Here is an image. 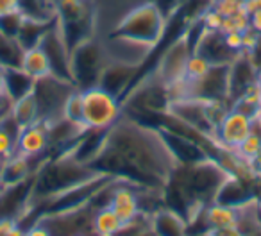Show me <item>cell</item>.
I'll list each match as a JSON object with an SVG mask.
<instances>
[{"mask_svg": "<svg viewBox=\"0 0 261 236\" xmlns=\"http://www.w3.org/2000/svg\"><path fill=\"white\" fill-rule=\"evenodd\" d=\"M106 145L125 161L130 185L138 188L163 190L179 167L161 129L142 125L125 115L108 131Z\"/></svg>", "mask_w": 261, "mask_h": 236, "instance_id": "6da1fadb", "label": "cell"}, {"mask_svg": "<svg viewBox=\"0 0 261 236\" xmlns=\"http://www.w3.org/2000/svg\"><path fill=\"white\" fill-rule=\"evenodd\" d=\"M97 175L100 174H97L90 165L81 163L70 154H63V156L45 163L40 170H36L33 199H41L45 202L73 186L91 181Z\"/></svg>", "mask_w": 261, "mask_h": 236, "instance_id": "7a4b0ae2", "label": "cell"}, {"mask_svg": "<svg viewBox=\"0 0 261 236\" xmlns=\"http://www.w3.org/2000/svg\"><path fill=\"white\" fill-rule=\"evenodd\" d=\"M167 15L150 0H140L116 20L108 34L129 38L156 48L167 34Z\"/></svg>", "mask_w": 261, "mask_h": 236, "instance_id": "3957f363", "label": "cell"}, {"mask_svg": "<svg viewBox=\"0 0 261 236\" xmlns=\"http://www.w3.org/2000/svg\"><path fill=\"white\" fill-rule=\"evenodd\" d=\"M54 15L70 52L83 41L97 36L95 0H54Z\"/></svg>", "mask_w": 261, "mask_h": 236, "instance_id": "277c9868", "label": "cell"}, {"mask_svg": "<svg viewBox=\"0 0 261 236\" xmlns=\"http://www.w3.org/2000/svg\"><path fill=\"white\" fill-rule=\"evenodd\" d=\"M109 59L106 56L102 40L97 36L83 41L70 52V68H72V83L77 90L98 86L102 72L108 66Z\"/></svg>", "mask_w": 261, "mask_h": 236, "instance_id": "5b68a950", "label": "cell"}, {"mask_svg": "<svg viewBox=\"0 0 261 236\" xmlns=\"http://www.w3.org/2000/svg\"><path fill=\"white\" fill-rule=\"evenodd\" d=\"M123 115V104L118 97L100 86L83 90V124L86 129H111Z\"/></svg>", "mask_w": 261, "mask_h": 236, "instance_id": "8992f818", "label": "cell"}, {"mask_svg": "<svg viewBox=\"0 0 261 236\" xmlns=\"http://www.w3.org/2000/svg\"><path fill=\"white\" fill-rule=\"evenodd\" d=\"M73 90H75L73 83L58 79L54 75L38 79L33 93L36 97L38 109H40V120L45 124H50V122L63 118L65 102Z\"/></svg>", "mask_w": 261, "mask_h": 236, "instance_id": "52a82bcc", "label": "cell"}, {"mask_svg": "<svg viewBox=\"0 0 261 236\" xmlns=\"http://www.w3.org/2000/svg\"><path fill=\"white\" fill-rule=\"evenodd\" d=\"M192 47H190L188 40H186L185 33L181 36H177L168 48L163 52L160 59V66H158L156 77L165 84V86H170L174 83L185 79V66L188 58L192 56Z\"/></svg>", "mask_w": 261, "mask_h": 236, "instance_id": "ba28073f", "label": "cell"}, {"mask_svg": "<svg viewBox=\"0 0 261 236\" xmlns=\"http://www.w3.org/2000/svg\"><path fill=\"white\" fill-rule=\"evenodd\" d=\"M254 127L256 124L250 116L231 108L220 120V124L215 127L213 140L220 149L234 150L254 131Z\"/></svg>", "mask_w": 261, "mask_h": 236, "instance_id": "9c48e42d", "label": "cell"}, {"mask_svg": "<svg viewBox=\"0 0 261 236\" xmlns=\"http://www.w3.org/2000/svg\"><path fill=\"white\" fill-rule=\"evenodd\" d=\"M102 45H104L106 56H108L109 61L138 66V68L154 50L152 47L145 43H138V41L129 40V38L113 36V34H106L102 38Z\"/></svg>", "mask_w": 261, "mask_h": 236, "instance_id": "30bf717a", "label": "cell"}, {"mask_svg": "<svg viewBox=\"0 0 261 236\" xmlns=\"http://www.w3.org/2000/svg\"><path fill=\"white\" fill-rule=\"evenodd\" d=\"M38 47L43 48L47 54L48 61H50L52 75L63 81H70L72 83V68H70V48L63 40V34L59 31L58 23H52V27L43 34L40 45Z\"/></svg>", "mask_w": 261, "mask_h": 236, "instance_id": "8fae6325", "label": "cell"}, {"mask_svg": "<svg viewBox=\"0 0 261 236\" xmlns=\"http://www.w3.org/2000/svg\"><path fill=\"white\" fill-rule=\"evenodd\" d=\"M193 52L202 56L204 59L211 63V65H231L232 59L238 56V52L231 50L224 40V34L220 31H204L200 36L199 43L195 45Z\"/></svg>", "mask_w": 261, "mask_h": 236, "instance_id": "7c38bea8", "label": "cell"}, {"mask_svg": "<svg viewBox=\"0 0 261 236\" xmlns=\"http://www.w3.org/2000/svg\"><path fill=\"white\" fill-rule=\"evenodd\" d=\"M138 186H133L129 182H122V185H113L111 192H109V204L108 206L115 211L120 217L123 224L130 222L142 213L138 199Z\"/></svg>", "mask_w": 261, "mask_h": 236, "instance_id": "4fadbf2b", "label": "cell"}, {"mask_svg": "<svg viewBox=\"0 0 261 236\" xmlns=\"http://www.w3.org/2000/svg\"><path fill=\"white\" fill-rule=\"evenodd\" d=\"M48 150V127L45 122H36L22 127L16 142V152L31 160L41 158Z\"/></svg>", "mask_w": 261, "mask_h": 236, "instance_id": "5bb4252c", "label": "cell"}, {"mask_svg": "<svg viewBox=\"0 0 261 236\" xmlns=\"http://www.w3.org/2000/svg\"><path fill=\"white\" fill-rule=\"evenodd\" d=\"M136 72H138V66H129V65H122V63L109 61L106 70L102 72L98 86L108 90L115 97L122 98V95L130 86V81H133Z\"/></svg>", "mask_w": 261, "mask_h": 236, "instance_id": "9a60e30c", "label": "cell"}, {"mask_svg": "<svg viewBox=\"0 0 261 236\" xmlns=\"http://www.w3.org/2000/svg\"><path fill=\"white\" fill-rule=\"evenodd\" d=\"M186 220L170 207H160L150 215V227L156 236H188Z\"/></svg>", "mask_w": 261, "mask_h": 236, "instance_id": "2e32d148", "label": "cell"}, {"mask_svg": "<svg viewBox=\"0 0 261 236\" xmlns=\"http://www.w3.org/2000/svg\"><path fill=\"white\" fill-rule=\"evenodd\" d=\"M34 177L33 160L16 152L15 156L8 158L0 165V179L6 186H15L27 179Z\"/></svg>", "mask_w": 261, "mask_h": 236, "instance_id": "e0dca14e", "label": "cell"}, {"mask_svg": "<svg viewBox=\"0 0 261 236\" xmlns=\"http://www.w3.org/2000/svg\"><path fill=\"white\" fill-rule=\"evenodd\" d=\"M202 218L207 229H224L234 227L240 218V207L227 206V204L211 202L202 207Z\"/></svg>", "mask_w": 261, "mask_h": 236, "instance_id": "ac0fdd59", "label": "cell"}, {"mask_svg": "<svg viewBox=\"0 0 261 236\" xmlns=\"http://www.w3.org/2000/svg\"><path fill=\"white\" fill-rule=\"evenodd\" d=\"M6 73V86H8V100L15 102L25 95L33 93L36 79L29 75L23 68H4Z\"/></svg>", "mask_w": 261, "mask_h": 236, "instance_id": "d6986e66", "label": "cell"}, {"mask_svg": "<svg viewBox=\"0 0 261 236\" xmlns=\"http://www.w3.org/2000/svg\"><path fill=\"white\" fill-rule=\"evenodd\" d=\"M54 22H56V18H52V20L25 18L22 23V29H20L18 36H16V41H18L20 47H22L23 50L38 47L40 41H41V38H43V34L50 29Z\"/></svg>", "mask_w": 261, "mask_h": 236, "instance_id": "ffe728a7", "label": "cell"}, {"mask_svg": "<svg viewBox=\"0 0 261 236\" xmlns=\"http://www.w3.org/2000/svg\"><path fill=\"white\" fill-rule=\"evenodd\" d=\"M123 229V222L109 206H104L93 213L91 231L93 236H118Z\"/></svg>", "mask_w": 261, "mask_h": 236, "instance_id": "44dd1931", "label": "cell"}, {"mask_svg": "<svg viewBox=\"0 0 261 236\" xmlns=\"http://www.w3.org/2000/svg\"><path fill=\"white\" fill-rule=\"evenodd\" d=\"M20 68H23L33 79H36V81L52 75L50 61H48L47 54H45L41 47H33V48L23 50V58H22Z\"/></svg>", "mask_w": 261, "mask_h": 236, "instance_id": "7402d4cb", "label": "cell"}, {"mask_svg": "<svg viewBox=\"0 0 261 236\" xmlns=\"http://www.w3.org/2000/svg\"><path fill=\"white\" fill-rule=\"evenodd\" d=\"M9 111H11V115L15 116V120L22 127L40 122V109H38V102L34 93H29L25 97L18 98V100H15L11 104V108H9Z\"/></svg>", "mask_w": 261, "mask_h": 236, "instance_id": "603a6c76", "label": "cell"}, {"mask_svg": "<svg viewBox=\"0 0 261 236\" xmlns=\"http://www.w3.org/2000/svg\"><path fill=\"white\" fill-rule=\"evenodd\" d=\"M23 48L15 38L0 31V66L2 68H18L22 65Z\"/></svg>", "mask_w": 261, "mask_h": 236, "instance_id": "cb8c5ba5", "label": "cell"}, {"mask_svg": "<svg viewBox=\"0 0 261 236\" xmlns=\"http://www.w3.org/2000/svg\"><path fill=\"white\" fill-rule=\"evenodd\" d=\"M234 152L240 160H243L249 165H252L254 161L259 160L261 158V131L259 129L254 127V131L236 147Z\"/></svg>", "mask_w": 261, "mask_h": 236, "instance_id": "d4e9b609", "label": "cell"}, {"mask_svg": "<svg viewBox=\"0 0 261 236\" xmlns=\"http://www.w3.org/2000/svg\"><path fill=\"white\" fill-rule=\"evenodd\" d=\"M63 116L66 120L72 122L75 125H83V90H73L68 95L65 102V108H63Z\"/></svg>", "mask_w": 261, "mask_h": 236, "instance_id": "484cf974", "label": "cell"}, {"mask_svg": "<svg viewBox=\"0 0 261 236\" xmlns=\"http://www.w3.org/2000/svg\"><path fill=\"white\" fill-rule=\"evenodd\" d=\"M211 63L207 61V59H204L202 56L195 54L193 52L192 56L188 58V61H186V66H185V81H188V83H192V81H197L200 79V77L204 75V73L207 72V70L211 68Z\"/></svg>", "mask_w": 261, "mask_h": 236, "instance_id": "4316f807", "label": "cell"}, {"mask_svg": "<svg viewBox=\"0 0 261 236\" xmlns=\"http://www.w3.org/2000/svg\"><path fill=\"white\" fill-rule=\"evenodd\" d=\"M250 29V20L247 13H238V15L232 16H225L224 22H222L220 33L227 34V33H245Z\"/></svg>", "mask_w": 261, "mask_h": 236, "instance_id": "83f0119b", "label": "cell"}, {"mask_svg": "<svg viewBox=\"0 0 261 236\" xmlns=\"http://www.w3.org/2000/svg\"><path fill=\"white\" fill-rule=\"evenodd\" d=\"M23 20H25V16H23L20 11L11 13V15L0 16V31H2V33H6L8 36H11V38H15V40H16V36H18L20 29H22Z\"/></svg>", "mask_w": 261, "mask_h": 236, "instance_id": "f1b7e54d", "label": "cell"}, {"mask_svg": "<svg viewBox=\"0 0 261 236\" xmlns=\"http://www.w3.org/2000/svg\"><path fill=\"white\" fill-rule=\"evenodd\" d=\"M211 8L215 11H218L222 16H232L238 13H247L245 11V0H215Z\"/></svg>", "mask_w": 261, "mask_h": 236, "instance_id": "f546056e", "label": "cell"}, {"mask_svg": "<svg viewBox=\"0 0 261 236\" xmlns=\"http://www.w3.org/2000/svg\"><path fill=\"white\" fill-rule=\"evenodd\" d=\"M202 23L207 31H220L222 27V22H224V16L220 15L218 11H215L213 8H210L206 13L202 15Z\"/></svg>", "mask_w": 261, "mask_h": 236, "instance_id": "4dcf8cb0", "label": "cell"}, {"mask_svg": "<svg viewBox=\"0 0 261 236\" xmlns=\"http://www.w3.org/2000/svg\"><path fill=\"white\" fill-rule=\"evenodd\" d=\"M224 40L227 43V47L234 52H242L243 50V38L242 33H227L224 34Z\"/></svg>", "mask_w": 261, "mask_h": 236, "instance_id": "1f68e13d", "label": "cell"}, {"mask_svg": "<svg viewBox=\"0 0 261 236\" xmlns=\"http://www.w3.org/2000/svg\"><path fill=\"white\" fill-rule=\"evenodd\" d=\"M25 236H52V232L48 231V227L41 222L31 225L29 229H25Z\"/></svg>", "mask_w": 261, "mask_h": 236, "instance_id": "d6a6232c", "label": "cell"}, {"mask_svg": "<svg viewBox=\"0 0 261 236\" xmlns=\"http://www.w3.org/2000/svg\"><path fill=\"white\" fill-rule=\"evenodd\" d=\"M20 11L18 0H0V16L11 15V13Z\"/></svg>", "mask_w": 261, "mask_h": 236, "instance_id": "836d02e7", "label": "cell"}, {"mask_svg": "<svg viewBox=\"0 0 261 236\" xmlns=\"http://www.w3.org/2000/svg\"><path fill=\"white\" fill-rule=\"evenodd\" d=\"M20 222L16 218H9V217H0V236H6L11 229H15Z\"/></svg>", "mask_w": 261, "mask_h": 236, "instance_id": "e575fe53", "label": "cell"}, {"mask_svg": "<svg viewBox=\"0 0 261 236\" xmlns=\"http://www.w3.org/2000/svg\"><path fill=\"white\" fill-rule=\"evenodd\" d=\"M207 234L210 236H243L236 225L234 227H224V229H210Z\"/></svg>", "mask_w": 261, "mask_h": 236, "instance_id": "d590c367", "label": "cell"}, {"mask_svg": "<svg viewBox=\"0 0 261 236\" xmlns=\"http://www.w3.org/2000/svg\"><path fill=\"white\" fill-rule=\"evenodd\" d=\"M249 20H250V29H252L254 33L261 34V9H257V11L250 13Z\"/></svg>", "mask_w": 261, "mask_h": 236, "instance_id": "8d00e7d4", "label": "cell"}, {"mask_svg": "<svg viewBox=\"0 0 261 236\" xmlns=\"http://www.w3.org/2000/svg\"><path fill=\"white\" fill-rule=\"evenodd\" d=\"M2 102H9L8 100V86H6V73H4V68L0 66V104ZM11 104V102H9Z\"/></svg>", "mask_w": 261, "mask_h": 236, "instance_id": "74e56055", "label": "cell"}, {"mask_svg": "<svg viewBox=\"0 0 261 236\" xmlns=\"http://www.w3.org/2000/svg\"><path fill=\"white\" fill-rule=\"evenodd\" d=\"M257 9H261V0H245V11H247V15L257 11Z\"/></svg>", "mask_w": 261, "mask_h": 236, "instance_id": "f35d334b", "label": "cell"}, {"mask_svg": "<svg viewBox=\"0 0 261 236\" xmlns=\"http://www.w3.org/2000/svg\"><path fill=\"white\" fill-rule=\"evenodd\" d=\"M6 236H25V229H22V227H20V224H18L15 229H11V231H9Z\"/></svg>", "mask_w": 261, "mask_h": 236, "instance_id": "ab89813d", "label": "cell"}, {"mask_svg": "<svg viewBox=\"0 0 261 236\" xmlns=\"http://www.w3.org/2000/svg\"><path fill=\"white\" fill-rule=\"evenodd\" d=\"M254 124H256V127L261 131V111H259V115L256 116V120H254Z\"/></svg>", "mask_w": 261, "mask_h": 236, "instance_id": "60d3db41", "label": "cell"}, {"mask_svg": "<svg viewBox=\"0 0 261 236\" xmlns=\"http://www.w3.org/2000/svg\"><path fill=\"white\" fill-rule=\"evenodd\" d=\"M257 84H259V95H261V70H259V73H257Z\"/></svg>", "mask_w": 261, "mask_h": 236, "instance_id": "b9f144b4", "label": "cell"}, {"mask_svg": "<svg viewBox=\"0 0 261 236\" xmlns=\"http://www.w3.org/2000/svg\"><path fill=\"white\" fill-rule=\"evenodd\" d=\"M4 190H6V185L2 182V179H0V195H2V192H4Z\"/></svg>", "mask_w": 261, "mask_h": 236, "instance_id": "7bdbcfd3", "label": "cell"}, {"mask_svg": "<svg viewBox=\"0 0 261 236\" xmlns=\"http://www.w3.org/2000/svg\"><path fill=\"white\" fill-rule=\"evenodd\" d=\"M75 236H93V234H86V232H79V234H75Z\"/></svg>", "mask_w": 261, "mask_h": 236, "instance_id": "ee69618b", "label": "cell"}, {"mask_svg": "<svg viewBox=\"0 0 261 236\" xmlns=\"http://www.w3.org/2000/svg\"><path fill=\"white\" fill-rule=\"evenodd\" d=\"M204 236H210V234H207V232H206V234H204Z\"/></svg>", "mask_w": 261, "mask_h": 236, "instance_id": "f6af8a7d", "label": "cell"}, {"mask_svg": "<svg viewBox=\"0 0 261 236\" xmlns=\"http://www.w3.org/2000/svg\"><path fill=\"white\" fill-rule=\"evenodd\" d=\"M259 209H261V202H259Z\"/></svg>", "mask_w": 261, "mask_h": 236, "instance_id": "bcb514c9", "label": "cell"}, {"mask_svg": "<svg viewBox=\"0 0 261 236\" xmlns=\"http://www.w3.org/2000/svg\"><path fill=\"white\" fill-rule=\"evenodd\" d=\"M213 2H215V0H213Z\"/></svg>", "mask_w": 261, "mask_h": 236, "instance_id": "7dc6e473", "label": "cell"}]
</instances>
